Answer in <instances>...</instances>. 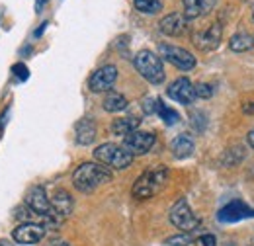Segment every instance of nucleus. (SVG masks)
Here are the masks:
<instances>
[{"label": "nucleus", "instance_id": "1", "mask_svg": "<svg viewBox=\"0 0 254 246\" xmlns=\"http://www.w3.org/2000/svg\"><path fill=\"white\" fill-rule=\"evenodd\" d=\"M110 180H112V172L100 162H84L72 174V184L82 193H90L96 187L108 184Z\"/></svg>", "mask_w": 254, "mask_h": 246}, {"label": "nucleus", "instance_id": "2", "mask_svg": "<svg viewBox=\"0 0 254 246\" xmlns=\"http://www.w3.org/2000/svg\"><path fill=\"white\" fill-rule=\"evenodd\" d=\"M168 180V170L164 166H157V168H151L147 172H143L135 184H133V197L135 199H149L153 195H157L160 189L164 187Z\"/></svg>", "mask_w": 254, "mask_h": 246}, {"label": "nucleus", "instance_id": "3", "mask_svg": "<svg viewBox=\"0 0 254 246\" xmlns=\"http://www.w3.org/2000/svg\"><path fill=\"white\" fill-rule=\"evenodd\" d=\"M133 64L137 68V72L151 84H160L164 80V66H162V59L159 55H155L153 51H139L133 59Z\"/></svg>", "mask_w": 254, "mask_h": 246}, {"label": "nucleus", "instance_id": "4", "mask_svg": "<svg viewBox=\"0 0 254 246\" xmlns=\"http://www.w3.org/2000/svg\"><path fill=\"white\" fill-rule=\"evenodd\" d=\"M94 158L100 164L110 166L114 170H124L133 162V154H129L124 147L114 145V143H104V145L96 147Z\"/></svg>", "mask_w": 254, "mask_h": 246}, {"label": "nucleus", "instance_id": "5", "mask_svg": "<svg viewBox=\"0 0 254 246\" xmlns=\"http://www.w3.org/2000/svg\"><path fill=\"white\" fill-rule=\"evenodd\" d=\"M168 217H170V223L176 229H180L182 233H191L201 225V221L193 215V211H191V207L188 205L186 199H178L170 207V215Z\"/></svg>", "mask_w": 254, "mask_h": 246}, {"label": "nucleus", "instance_id": "6", "mask_svg": "<svg viewBox=\"0 0 254 246\" xmlns=\"http://www.w3.org/2000/svg\"><path fill=\"white\" fill-rule=\"evenodd\" d=\"M159 53L164 61H168L170 64H174L180 70H191L195 66V57L191 55L190 51L176 47V45H168V43H160Z\"/></svg>", "mask_w": 254, "mask_h": 246}, {"label": "nucleus", "instance_id": "7", "mask_svg": "<svg viewBox=\"0 0 254 246\" xmlns=\"http://www.w3.org/2000/svg\"><path fill=\"white\" fill-rule=\"evenodd\" d=\"M116 80H118V68L114 64H104V66H100L98 70L92 72V76L88 80V86L94 94L110 92L112 86L116 84Z\"/></svg>", "mask_w": 254, "mask_h": 246}, {"label": "nucleus", "instance_id": "8", "mask_svg": "<svg viewBox=\"0 0 254 246\" xmlns=\"http://www.w3.org/2000/svg\"><path fill=\"white\" fill-rule=\"evenodd\" d=\"M155 145V135L147 131H133L127 137H124V149L129 154H145L149 153Z\"/></svg>", "mask_w": 254, "mask_h": 246}, {"label": "nucleus", "instance_id": "9", "mask_svg": "<svg viewBox=\"0 0 254 246\" xmlns=\"http://www.w3.org/2000/svg\"><path fill=\"white\" fill-rule=\"evenodd\" d=\"M168 98H172L174 102H178V104H184V106H188L191 104L195 98H197V94H195V86L191 84L190 80L186 78V76H180V78H176L170 86H168Z\"/></svg>", "mask_w": 254, "mask_h": 246}, {"label": "nucleus", "instance_id": "10", "mask_svg": "<svg viewBox=\"0 0 254 246\" xmlns=\"http://www.w3.org/2000/svg\"><path fill=\"white\" fill-rule=\"evenodd\" d=\"M43 237H45V227L37 223H24L16 227L12 233V239L18 245H37Z\"/></svg>", "mask_w": 254, "mask_h": 246}, {"label": "nucleus", "instance_id": "11", "mask_svg": "<svg viewBox=\"0 0 254 246\" xmlns=\"http://www.w3.org/2000/svg\"><path fill=\"white\" fill-rule=\"evenodd\" d=\"M26 205L37 215H47L51 211V201L41 185H33L32 189L26 193Z\"/></svg>", "mask_w": 254, "mask_h": 246}, {"label": "nucleus", "instance_id": "12", "mask_svg": "<svg viewBox=\"0 0 254 246\" xmlns=\"http://www.w3.org/2000/svg\"><path fill=\"white\" fill-rule=\"evenodd\" d=\"M254 211L249 207V205H245L243 201H231V203H227L225 207H223L221 211H219V221L221 223H235V221H241V219H249V217H253Z\"/></svg>", "mask_w": 254, "mask_h": 246}, {"label": "nucleus", "instance_id": "13", "mask_svg": "<svg viewBox=\"0 0 254 246\" xmlns=\"http://www.w3.org/2000/svg\"><path fill=\"white\" fill-rule=\"evenodd\" d=\"M49 201H51V213H53V215H57V217H61L63 221L72 213L74 201H72V197H70V193H68V191H64V189H57Z\"/></svg>", "mask_w": 254, "mask_h": 246}, {"label": "nucleus", "instance_id": "14", "mask_svg": "<svg viewBox=\"0 0 254 246\" xmlns=\"http://www.w3.org/2000/svg\"><path fill=\"white\" fill-rule=\"evenodd\" d=\"M160 31L164 35H170V37H178L182 35L184 30H186V18L184 14H178V12H172L168 16H164L159 24Z\"/></svg>", "mask_w": 254, "mask_h": 246}, {"label": "nucleus", "instance_id": "15", "mask_svg": "<svg viewBox=\"0 0 254 246\" xmlns=\"http://www.w3.org/2000/svg\"><path fill=\"white\" fill-rule=\"evenodd\" d=\"M221 35H223L221 24H213L207 30H203L201 33L195 35V43H197V47H201L205 51L217 49V45L221 43Z\"/></svg>", "mask_w": 254, "mask_h": 246}, {"label": "nucleus", "instance_id": "16", "mask_svg": "<svg viewBox=\"0 0 254 246\" xmlns=\"http://www.w3.org/2000/svg\"><path fill=\"white\" fill-rule=\"evenodd\" d=\"M217 0H184V18L193 20L199 16L209 14L215 8Z\"/></svg>", "mask_w": 254, "mask_h": 246}, {"label": "nucleus", "instance_id": "17", "mask_svg": "<svg viewBox=\"0 0 254 246\" xmlns=\"http://www.w3.org/2000/svg\"><path fill=\"white\" fill-rule=\"evenodd\" d=\"M96 139V125L90 118H84L76 123V141L78 145H90Z\"/></svg>", "mask_w": 254, "mask_h": 246}, {"label": "nucleus", "instance_id": "18", "mask_svg": "<svg viewBox=\"0 0 254 246\" xmlns=\"http://www.w3.org/2000/svg\"><path fill=\"white\" fill-rule=\"evenodd\" d=\"M170 151L176 158H188L193 153V139L190 135H178L170 143Z\"/></svg>", "mask_w": 254, "mask_h": 246}, {"label": "nucleus", "instance_id": "19", "mask_svg": "<svg viewBox=\"0 0 254 246\" xmlns=\"http://www.w3.org/2000/svg\"><path fill=\"white\" fill-rule=\"evenodd\" d=\"M137 129H139V118H135V116H126V118H120L112 123V131L122 137H127L129 133H133Z\"/></svg>", "mask_w": 254, "mask_h": 246}, {"label": "nucleus", "instance_id": "20", "mask_svg": "<svg viewBox=\"0 0 254 246\" xmlns=\"http://www.w3.org/2000/svg\"><path fill=\"white\" fill-rule=\"evenodd\" d=\"M126 108H127V98L124 94L114 92V90H110V92L106 94V98H104V110L106 112L116 114V112H124Z\"/></svg>", "mask_w": 254, "mask_h": 246}, {"label": "nucleus", "instance_id": "21", "mask_svg": "<svg viewBox=\"0 0 254 246\" xmlns=\"http://www.w3.org/2000/svg\"><path fill=\"white\" fill-rule=\"evenodd\" d=\"M229 47H231V51H237V53L249 51V49L254 47V37L249 35V33H245V31H239V33H235V35L231 37Z\"/></svg>", "mask_w": 254, "mask_h": 246}, {"label": "nucleus", "instance_id": "22", "mask_svg": "<svg viewBox=\"0 0 254 246\" xmlns=\"http://www.w3.org/2000/svg\"><path fill=\"white\" fill-rule=\"evenodd\" d=\"M133 4L143 14H159L162 10V0H133Z\"/></svg>", "mask_w": 254, "mask_h": 246}, {"label": "nucleus", "instance_id": "23", "mask_svg": "<svg viewBox=\"0 0 254 246\" xmlns=\"http://www.w3.org/2000/svg\"><path fill=\"white\" fill-rule=\"evenodd\" d=\"M157 114H159L160 118H162V122L166 123V125H174V123L180 122V116H178V112H174V110L166 108L162 102H157Z\"/></svg>", "mask_w": 254, "mask_h": 246}, {"label": "nucleus", "instance_id": "24", "mask_svg": "<svg viewBox=\"0 0 254 246\" xmlns=\"http://www.w3.org/2000/svg\"><path fill=\"white\" fill-rule=\"evenodd\" d=\"M191 243H193L191 233H178V235L166 239V245L168 246H190Z\"/></svg>", "mask_w": 254, "mask_h": 246}, {"label": "nucleus", "instance_id": "25", "mask_svg": "<svg viewBox=\"0 0 254 246\" xmlns=\"http://www.w3.org/2000/svg\"><path fill=\"white\" fill-rule=\"evenodd\" d=\"M195 94L199 98H211L213 96V86L207 84V82H199V84H195Z\"/></svg>", "mask_w": 254, "mask_h": 246}, {"label": "nucleus", "instance_id": "26", "mask_svg": "<svg viewBox=\"0 0 254 246\" xmlns=\"http://www.w3.org/2000/svg\"><path fill=\"white\" fill-rule=\"evenodd\" d=\"M12 70H14V74H18V78H20V80H26V78H28V74H30V72H28V68H26V64H22V62L14 64V68H12Z\"/></svg>", "mask_w": 254, "mask_h": 246}, {"label": "nucleus", "instance_id": "27", "mask_svg": "<svg viewBox=\"0 0 254 246\" xmlns=\"http://www.w3.org/2000/svg\"><path fill=\"white\" fill-rule=\"evenodd\" d=\"M199 243H201V246H217V241H215L213 235H203V237H199Z\"/></svg>", "mask_w": 254, "mask_h": 246}, {"label": "nucleus", "instance_id": "28", "mask_svg": "<svg viewBox=\"0 0 254 246\" xmlns=\"http://www.w3.org/2000/svg\"><path fill=\"white\" fill-rule=\"evenodd\" d=\"M243 112L249 114V116H254V100L253 102H247V104L243 106Z\"/></svg>", "mask_w": 254, "mask_h": 246}, {"label": "nucleus", "instance_id": "29", "mask_svg": "<svg viewBox=\"0 0 254 246\" xmlns=\"http://www.w3.org/2000/svg\"><path fill=\"white\" fill-rule=\"evenodd\" d=\"M247 143H249V145H251V147L254 149V129L251 131V133H249V137H247Z\"/></svg>", "mask_w": 254, "mask_h": 246}, {"label": "nucleus", "instance_id": "30", "mask_svg": "<svg viewBox=\"0 0 254 246\" xmlns=\"http://www.w3.org/2000/svg\"><path fill=\"white\" fill-rule=\"evenodd\" d=\"M51 246H70L68 243H55V245H51Z\"/></svg>", "mask_w": 254, "mask_h": 246}, {"label": "nucleus", "instance_id": "31", "mask_svg": "<svg viewBox=\"0 0 254 246\" xmlns=\"http://www.w3.org/2000/svg\"><path fill=\"white\" fill-rule=\"evenodd\" d=\"M0 246H12L10 243H6V241H0Z\"/></svg>", "mask_w": 254, "mask_h": 246}, {"label": "nucleus", "instance_id": "32", "mask_svg": "<svg viewBox=\"0 0 254 246\" xmlns=\"http://www.w3.org/2000/svg\"><path fill=\"white\" fill-rule=\"evenodd\" d=\"M249 246H254V237L251 239V243H249Z\"/></svg>", "mask_w": 254, "mask_h": 246}]
</instances>
